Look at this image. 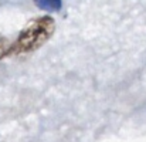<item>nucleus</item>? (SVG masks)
<instances>
[{
  "instance_id": "obj_3",
  "label": "nucleus",
  "mask_w": 146,
  "mask_h": 142,
  "mask_svg": "<svg viewBox=\"0 0 146 142\" xmlns=\"http://www.w3.org/2000/svg\"><path fill=\"white\" fill-rule=\"evenodd\" d=\"M10 54H13V41H10L4 36H0V60Z\"/></svg>"
},
{
  "instance_id": "obj_1",
  "label": "nucleus",
  "mask_w": 146,
  "mask_h": 142,
  "mask_svg": "<svg viewBox=\"0 0 146 142\" xmlns=\"http://www.w3.org/2000/svg\"><path fill=\"white\" fill-rule=\"evenodd\" d=\"M55 31V20L41 16L29 21L13 43V54H27L44 46Z\"/></svg>"
},
{
  "instance_id": "obj_2",
  "label": "nucleus",
  "mask_w": 146,
  "mask_h": 142,
  "mask_svg": "<svg viewBox=\"0 0 146 142\" xmlns=\"http://www.w3.org/2000/svg\"><path fill=\"white\" fill-rule=\"evenodd\" d=\"M36 6L44 11H48V13H55V11H60L61 10V6H62V1L61 0H34Z\"/></svg>"
}]
</instances>
